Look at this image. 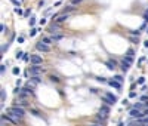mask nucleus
<instances>
[{
    "label": "nucleus",
    "mask_w": 148,
    "mask_h": 126,
    "mask_svg": "<svg viewBox=\"0 0 148 126\" xmlns=\"http://www.w3.org/2000/svg\"><path fill=\"white\" fill-rule=\"evenodd\" d=\"M147 33H148V28H147Z\"/></svg>",
    "instance_id": "47"
},
{
    "label": "nucleus",
    "mask_w": 148,
    "mask_h": 126,
    "mask_svg": "<svg viewBox=\"0 0 148 126\" xmlns=\"http://www.w3.org/2000/svg\"><path fill=\"white\" fill-rule=\"evenodd\" d=\"M30 62H31L33 65H42L43 58H42L40 55H31V57H30Z\"/></svg>",
    "instance_id": "4"
},
{
    "label": "nucleus",
    "mask_w": 148,
    "mask_h": 126,
    "mask_svg": "<svg viewBox=\"0 0 148 126\" xmlns=\"http://www.w3.org/2000/svg\"><path fill=\"white\" fill-rule=\"evenodd\" d=\"M108 85H110V86H113V87H116V89H120V87H121V83H119V82L114 80V79H113V80H110Z\"/></svg>",
    "instance_id": "11"
},
{
    "label": "nucleus",
    "mask_w": 148,
    "mask_h": 126,
    "mask_svg": "<svg viewBox=\"0 0 148 126\" xmlns=\"http://www.w3.org/2000/svg\"><path fill=\"white\" fill-rule=\"evenodd\" d=\"M139 34H141L139 30H133V31H130V36H135V37H139Z\"/></svg>",
    "instance_id": "23"
},
{
    "label": "nucleus",
    "mask_w": 148,
    "mask_h": 126,
    "mask_svg": "<svg viewBox=\"0 0 148 126\" xmlns=\"http://www.w3.org/2000/svg\"><path fill=\"white\" fill-rule=\"evenodd\" d=\"M96 80H98V82H101V83H104V82H107V80H105V79H104V77H98V79H96Z\"/></svg>",
    "instance_id": "36"
},
{
    "label": "nucleus",
    "mask_w": 148,
    "mask_h": 126,
    "mask_svg": "<svg viewBox=\"0 0 148 126\" xmlns=\"http://www.w3.org/2000/svg\"><path fill=\"white\" fill-rule=\"evenodd\" d=\"M39 22H40V25H43V24H46V19H45V18H42Z\"/></svg>",
    "instance_id": "38"
},
{
    "label": "nucleus",
    "mask_w": 148,
    "mask_h": 126,
    "mask_svg": "<svg viewBox=\"0 0 148 126\" xmlns=\"http://www.w3.org/2000/svg\"><path fill=\"white\" fill-rule=\"evenodd\" d=\"M0 94H2V102H5V98H6V94H5V89H2V92H0Z\"/></svg>",
    "instance_id": "31"
},
{
    "label": "nucleus",
    "mask_w": 148,
    "mask_h": 126,
    "mask_svg": "<svg viewBox=\"0 0 148 126\" xmlns=\"http://www.w3.org/2000/svg\"><path fill=\"white\" fill-rule=\"evenodd\" d=\"M89 126H102V125H96V123H95V125H89Z\"/></svg>",
    "instance_id": "44"
},
{
    "label": "nucleus",
    "mask_w": 148,
    "mask_h": 126,
    "mask_svg": "<svg viewBox=\"0 0 148 126\" xmlns=\"http://www.w3.org/2000/svg\"><path fill=\"white\" fill-rule=\"evenodd\" d=\"M105 95H107V97H108V98H110V99H111V101H113V102H114V104H116V102H117V97H116V95H113V92H107V94H105Z\"/></svg>",
    "instance_id": "16"
},
{
    "label": "nucleus",
    "mask_w": 148,
    "mask_h": 126,
    "mask_svg": "<svg viewBox=\"0 0 148 126\" xmlns=\"http://www.w3.org/2000/svg\"><path fill=\"white\" fill-rule=\"evenodd\" d=\"M144 46H145V48L148 49V40H145V42H144Z\"/></svg>",
    "instance_id": "43"
},
{
    "label": "nucleus",
    "mask_w": 148,
    "mask_h": 126,
    "mask_svg": "<svg viewBox=\"0 0 148 126\" xmlns=\"http://www.w3.org/2000/svg\"><path fill=\"white\" fill-rule=\"evenodd\" d=\"M58 28H59V24H58V22H55V24H52V25L49 27V30H50V33H52V34H53V33H56V30H58Z\"/></svg>",
    "instance_id": "15"
},
{
    "label": "nucleus",
    "mask_w": 148,
    "mask_h": 126,
    "mask_svg": "<svg viewBox=\"0 0 148 126\" xmlns=\"http://www.w3.org/2000/svg\"><path fill=\"white\" fill-rule=\"evenodd\" d=\"M74 10V6L73 5H70V6H65V9H64V12L65 13H68V12H73Z\"/></svg>",
    "instance_id": "18"
},
{
    "label": "nucleus",
    "mask_w": 148,
    "mask_h": 126,
    "mask_svg": "<svg viewBox=\"0 0 148 126\" xmlns=\"http://www.w3.org/2000/svg\"><path fill=\"white\" fill-rule=\"evenodd\" d=\"M71 2H73V5H77V3H80V2H82V0H71Z\"/></svg>",
    "instance_id": "39"
},
{
    "label": "nucleus",
    "mask_w": 148,
    "mask_h": 126,
    "mask_svg": "<svg viewBox=\"0 0 148 126\" xmlns=\"http://www.w3.org/2000/svg\"><path fill=\"white\" fill-rule=\"evenodd\" d=\"M10 3L15 5L16 8H19V6H21V2H19V0H10Z\"/></svg>",
    "instance_id": "24"
},
{
    "label": "nucleus",
    "mask_w": 148,
    "mask_h": 126,
    "mask_svg": "<svg viewBox=\"0 0 148 126\" xmlns=\"http://www.w3.org/2000/svg\"><path fill=\"white\" fill-rule=\"evenodd\" d=\"M8 114H10V116H13V117H16L18 120H21L24 116H25V110L22 108V107H18V105H13V107H10V108L8 110Z\"/></svg>",
    "instance_id": "1"
},
{
    "label": "nucleus",
    "mask_w": 148,
    "mask_h": 126,
    "mask_svg": "<svg viewBox=\"0 0 148 126\" xmlns=\"http://www.w3.org/2000/svg\"><path fill=\"white\" fill-rule=\"evenodd\" d=\"M42 42H43V43H46V45H47V46H49V45H52V43H53V40H52V39H50V37H43V39H42Z\"/></svg>",
    "instance_id": "17"
},
{
    "label": "nucleus",
    "mask_w": 148,
    "mask_h": 126,
    "mask_svg": "<svg viewBox=\"0 0 148 126\" xmlns=\"http://www.w3.org/2000/svg\"><path fill=\"white\" fill-rule=\"evenodd\" d=\"M136 95H138L136 92H130V94H129V97H130V98H136Z\"/></svg>",
    "instance_id": "35"
},
{
    "label": "nucleus",
    "mask_w": 148,
    "mask_h": 126,
    "mask_svg": "<svg viewBox=\"0 0 148 126\" xmlns=\"http://www.w3.org/2000/svg\"><path fill=\"white\" fill-rule=\"evenodd\" d=\"M148 101V95H142L141 97V102H147Z\"/></svg>",
    "instance_id": "29"
},
{
    "label": "nucleus",
    "mask_w": 148,
    "mask_h": 126,
    "mask_svg": "<svg viewBox=\"0 0 148 126\" xmlns=\"http://www.w3.org/2000/svg\"><path fill=\"white\" fill-rule=\"evenodd\" d=\"M147 107H148V102H147Z\"/></svg>",
    "instance_id": "48"
},
{
    "label": "nucleus",
    "mask_w": 148,
    "mask_h": 126,
    "mask_svg": "<svg viewBox=\"0 0 148 126\" xmlns=\"http://www.w3.org/2000/svg\"><path fill=\"white\" fill-rule=\"evenodd\" d=\"M37 31H39L37 28H31V30H30V37H34V36L37 34Z\"/></svg>",
    "instance_id": "21"
},
{
    "label": "nucleus",
    "mask_w": 148,
    "mask_h": 126,
    "mask_svg": "<svg viewBox=\"0 0 148 126\" xmlns=\"http://www.w3.org/2000/svg\"><path fill=\"white\" fill-rule=\"evenodd\" d=\"M105 65H107V68H108V70H114V68L117 67V62H116L114 59H108V61L105 62Z\"/></svg>",
    "instance_id": "6"
},
{
    "label": "nucleus",
    "mask_w": 148,
    "mask_h": 126,
    "mask_svg": "<svg viewBox=\"0 0 148 126\" xmlns=\"http://www.w3.org/2000/svg\"><path fill=\"white\" fill-rule=\"evenodd\" d=\"M30 82H31L33 85H37V83H40V82H42V77H40V76H31Z\"/></svg>",
    "instance_id": "12"
},
{
    "label": "nucleus",
    "mask_w": 148,
    "mask_h": 126,
    "mask_svg": "<svg viewBox=\"0 0 148 126\" xmlns=\"http://www.w3.org/2000/svg\"><path fill=\"white\" fill-rule=\"evenodd\" d=\"M12 73H13L15 76H18V74H19V68H16V67H15V68L12 70Z\"/></svg>",
    "instance_id": "30"
},
{
    "label": "nucleus",
    "mask_w": 148,
    "mask_h": 126,
    "mask_svg": "<svg viewBox=\"0 0 148 126\" xmlns=\"http://www.w3.org/2000/svg\"><path fill=\"white\" fill-rule=\"evenodd\" d=\"M15 12L19 13V15H22V9H19V8H15Z\"/></svg>",
    "instance_id": "34"
},
{
    "label": "nucleus",
    "mask_w": 148,
    "mask_h": 126,
    "mask_svg": "<svg viewBox=\"0 0 148 126\" xmlns=\"http://www.w3.org/2000/svg\"><path fill=\"white\" fill-rule=\"evenodd\" d=\"M36 49L40 50V52H49V50H50V48H49L46 43H43V42H39V43H37V45H36Z\"/></svg>",
    "instance_id": "5"
},
{
    "label": "nucleus",
    "mask_w": 148,
    "mask_h": 126,
    "mask_svg": "<svg viewBox=\"0 0 148 126\" xmlns=\"http://www.w3.org/2000/svg\"><path fill=\"white\" fill-rule=\"evenodd\" d=\"M30 111H31V113H33L34 116H37V117H39V116H40V113H39V111H37V110H30Z\"/></svg>",
    "instance_id": "33"
},
{
    "label": "nucleus",
    "mask_w": 148,
    "mask_h": 126,
    "mask_svg": "<svg viewBox=\"0 0 148 126\" xmlns=\"http://www.w3.org/2000/svg\"><path fill=\"white\" fill-rule=\"evenodd\" d=\"M129 67H130V64H129L127 61H124V59H123V61L120 62V68H121V71H124V73L129 70Z\"/></svg>",
    "instance_id": "8"
},
{
    "label": "nucleus",
    "mask_w": 148,
    "mask_h": 126,
    "mask_svg": "<svg viewBox=\"0 0 148 126\" xmlns=\"http://www.w3.org/2000/svg\"><path fill=\"white\" fill-rule=\"evenodd\" d=\"M50 82H53V83H59V77L58 76H50Z\"/></svg>",
    "instance_id": "19"
},
{
    "label": "nucleus",
    "mask_w": 148,
    "mask_h": 126,
    "mask_svg": "<svg viewBox=\"0 0 148 126\" xmlns=\"http://www.w3.org/2000/svg\"><path fill=\"white\" fill-rule=\"evenodd\" d=\"M22 59H24V61H28V57H27V53H24V57H22Z\"/></svg>",
    "instance_id": "42"
},
{
    "label": "nucleus",
    "mask_w": 148,
    "mask_h": 126,
    "mask_svg": "<svg viewBox=\"0 0 148 126\" xmlns=\"http://www.w3.org/2000/svg\"><path fill=\"white\" fill-rule=\"evenodd\" d=\"M133 53H135V52H133L132 49H129V50L126 52V57H132V58H133Z\"/></svg>",
    "instance_id": "25"
},
{
    "label": "nucleus",
    "mask_w": 148,
    "mask_h": 126,
    "mask_svg": "<svg viewBox=\"0 0 148 126\" xmlns=\"http://www.w3.org/2000/svg\"><path fill=\"white\" fill-rule=\"evenodd\" d=\"M22 57H24V52H21V50H19V52H16V55H15L16 59H18V58H22Z\"/></svg>",
    "instance_id": "27"
},
{
    "label": "nucleus",
    "mask_w": 148,
    "mask_h": 126,
    "mask_svg": "<svg viewBox=\"0 0 148 126\" xmlns=\"http://www.w3.org/2000/svg\"><path fill=\"white\" fill-rule=\"evenodd\" d=\"M120 126H126V123H120Z\"/></svg>",
    "instance_id": "45"
},
{
    "label": "nucleus",
    "mask_w": 148,
    "mask_h": 126,
    "mask_svg": "<svg viewBox=\"0 0 148 126\" xmlns=\"http://www.w3.org/2000/svg\"><path fill=\"white\" fill-rule=\"evenodd\" d=\"M30 13H31V9H27V10H25V16H28Z\"/></svg>",
    "instance_id": "41"
},
{
    "label": "nucleus",
    "mask_w": 148,
    "mask_h": 126,
    "mask_svg": "<svg viewBox=\"0 0 148 126\" xmlns=\"http://www.w3.org/2000/svg\"><path fill=\"white\" fill-rule=\"evenodd\" d=\"M95 120H96V122H101V123H105V122H107V116L99 113V114L95 116Z\"/></svg>",
    "instance_id": "9"
},
{
    "label": "nucleus",
    "mask_w": 148,
    "mask_h": 126,
    "mask_svg": "<svg viewBox=\"0 0 148 126\" xmlns=\"http://www.w3.org/2000/svg\"><path fill=\"white\" fill-rule=\"evenodd\" d=\"M101 99H102V101H104V102H105L107 105H110V107H111V105H114V102L111 101V99H110V98H108L107 95H102V97H101Z\"/></svg>",
    "instance_id": "13"
},
{
    "label": "nucleus",
    "mask_w": 148,
    "mask_h": 126,
    "mask_svg": "<svg viewBox=\"0 0 148 126\" xmlns=\"http://www.w3.org/2000/svg\"><path fill=\"white\" fill-rule=\"evenodd\" d=\"M43 71H45V68H42L40 65H33L30 68V76H40Z\"/></svg>",
    "instance_id": "3"
},
{
    "label": "nucleus",
    "mask_w": 148,
    "mask_h": 126,
    "mask_svg": "<svg viewBox=\"0 0 148 126\" xmlns=\"http://www.w3.org/2000/svg\"><path fill=\"white\" fill-rule=\"evenodd\" d=\"M53 42H59V40H62L64 39V36L62 34H52V37H50Z\"/></svg>",
    "instance_id": "14"
},
{
    "label": "nucleus",
    "mask_w": 148,
    "mask_h": 126,
    "mask_svg": "<svg viewBox=\"0 0 148 126\" xmlns=\"http://www.w3.org/2000/svg\"><path fill=\"white\" fill-rule=\"evenodd\" d=\"M15 105H18V107H22V108H24V107H27V105H28V104H27V102H25V101H19V102H16V104H15Z\"/></svg>",
    "instance_id": "22"
},
{
    "label": "nucleus",
    "mask_w": 148,
    "mask_h": 126,
    "mask_svg": "<svg viewBox=\"0 0 148 126\" xmlns=\"http://www.w3.org/2000/svg\"><path fill=\"white\" fill-rule=\"evenodd\" d=\"M130 42L132 43H138L139 40H138V37H135V36H130Z\"/></svg>",
    "instance_id": "28"
},
{
    "label": "nucleus",
    "mask_w": 148,
    "mask_h": 126,
    "mask_svg": "<svg viewBox=\"0 0 148 126\" xmlns=\"http://www.w3.org/2000/svg\"><path fill=\"white\" fill-rule=\"evenodd\" d=\"M42 6H45V0H40V3H39V8H42Z\"/></svg>",
    "instance_id": "40"
},
{
    "label": "nucleus",
    "mask_w": 148,
    "mask_h": 126,
    "mask_svg": "<svg viewBox=\"0 0 148 126\" xmlns=\"http://www.w3.org/2000/svg\"><path fill=\"white\" fill-rule=\"evenodd\" d=\"M129 114H130V117H133V119H138V120H141V119L147 117V116H145V113H144V111H141V110H138V108H132Z\"/></svg>",
    "instance_id": "2"
},
{
    "label": "nucleus",
    "mask_w": 148,
    "mask_h": 126,
    "mask_svg": "<svg viewBox=\"0 0 148 126\" xmlns=\"http://www.w3.org/2000/svg\"><path fill=\"white\" fill-rule=\"evenodd\" d=\"M18 43H24V37L21 36V37H18Z\"/></svg>",
    "instance_id": "37"
},
{
    "label": "nucleus",
    "mask_w": 148,
    "mask_h": 126,
    "mask_svg": "<svg viewBox=\"0 0 148 126\" xmlns=\"http://www.w3.org/2000/svg\"><path fill=\"white\" fill-rule=\"evenodd\" d=\"M145 16H148V10H147V12H145Z\"/></svg>",
    "instance_id": "46"
},
{
    "label": "nucleus",
    "mask_w": 148,
    "mask_h": 126,
    "mask_svg": "<svg viewBox=\"0 0 148 126\" xmlns=\"http://www.w3.org/2000/svg\"><path fill=\"white\" fill-rule=\"evenodd\" d=\"M99 113H101V114H105V116H108V114H110V105H107V104L101 105V108H99Z\"/></svg>",
    "instance_id": "7"
},
{
    "label": "nucleus",
    "mask_w": 148,
    "mask_h": 126,
    "mask_svg": "<svg viewBox=\"0 0 148 126\" xmlns=\"http://www.w3.org/2000/svg\"><path fill=\"white\" fill-rule=\"evenodd\" d=\"M30 25L34 28V25H36V18H34V16H33V18H30Z\"/></svg>",
    "instance_id": "26"
},
{
    "label": "nucleus",
    "mask_w": 148,
    "mask_h": 126,
    "mask_svg": "<svg viewBox=\"0 0 148 126\" xmlns=\"http://www.w3.org/2000/svg\"><path fill=\"white\" fill-rule=\"evenodd\" d=\"M144 82H145V77H139L138 79V85H144Z\"/></svg>",
    "instance_id": "32"
},
{
    "label": "nucleus",
    "mask_w": 148,
    "mask_h": 126,
    "mask_svg": "<svg viewBox=\"0 0 148 126\" xmlns=\"http://www.w3.org/2000/svg\"><path fill=\"white\" fill-rule=\"evenodd\" d=\"M67 19H68V15L64 13V15H59V16L56 18V22H58V24H62V22H65Z\"/></svg>",
    "instance_id": "10"
},
{
    "label": "nucleus",
    "mask_w": 148,
    "mask_h": 126,
    "mask_svg": "<svg viewBox=\"0 0 148 126\" xmlns=\"http://www.w3.org/2000/svg\"><path fill=\"white\" fill-rule=\"evenodd\" d=\"M114 80H117L119 83H123V80H124V79H123V76H120V74H117V76H114Z\"/></svg>",
    "instance_id": "20"
}]
</instances>
